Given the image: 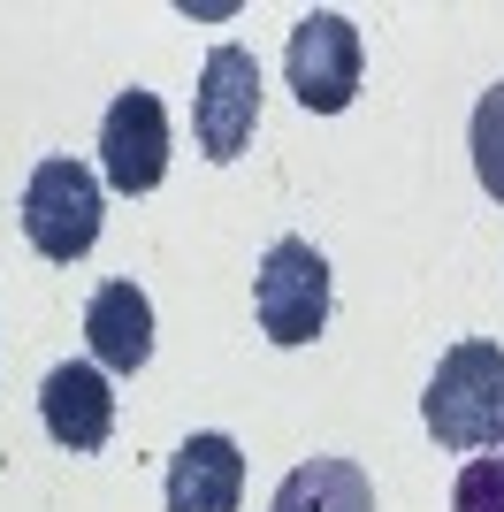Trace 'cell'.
Returning <instances> with one entry per match:
<instances>
[{
  "instance_id": "cell-4",
  "label": "cell",
  "mask_w": 504,
  "mask_h": 512,
  "mask_svg": "<svg viewBox=\"0 0 504 512\" xmlns=\"http://www.w3.org/2000/svg\"><path fill=\"white\" fill-rule=\"evenodd\" d=\"M359 69H367V46H359L352 16L314 8V16L291 23V46H283V77H291L298 107L306 115H344L359 92Z\"/></svg>"
},
{
  "instance_id": "cell-3",
  "label": "cell",
  "mask_w": 504,
  "mask_h": 512,
  "mask_svg": "<svg viewBox=\"0 0 504 512\" xmlns=\"http://www.w3.org/2000/svg\"><path fill=\"white\" fill-rule=\"evenodd\" d=\"M252 314H260V337L283 344V352L321 337V321H329V260H321L314 237H275L260 253Z\"/></svg>"
},
{
  "instance_id": "cell-7",
  "label": "cell",
  "mask_w": 504,
  "mask_h": 512,
  "mask_svg": "<svg viewBox=\"0 0 504 512\" xmlns=\"http://www.w3.org/2000/svg\"><path fill=\"white\" fill-rule=\"evenodd\" d=\"M39 421L62 451H100L115 436V390L92 360H62L39 383Z\"/></svg>"
},
{
  "instance_id": "cell-1",
  "label": "cell",
  "mask_w": 504,
  "mask_h": 512,
  "mask_svg": "<svg viewBox=\"0 0 504 512\" xmlns=\"http://www.w3.org/2000/svg\"><path fill=\"white\" fill-rule=\"evenodd\" d=\"M420 421L443 451H489L504 436V344L459 337L420 390Z\"/></svg>"
},
{
  "instance_id": "cell-11",
  "label": "cell",
  "mask_w": 504,
  "mask_h": 512,
  "mask_svg": "<svg viewBox=\"0 0 504 512\" xmlns=\"http://www.w3.org/2000/svg\"><path fill=\"white\" fill-rule=\"evenodd\" d=\"M474 176H482V192L504 207V85H489L482 100H474Z\"/></svg>"
},
{
  "instance_id": "cell-8",
  "label": "cell",
  "mask_w": 504,
  "mask_h": 512,
  "mask_svg": "<svg viewBox=\"0 0 504 512\" xmlns=\"http://www.w3.org/2000/svg\"><path fill=\"white\" fill-rule=\"evenodd\" d=\"M84 344H92V367L100 375H138L153 360V299L130 276L100 283L84 299Z\"/></svg>"
},
{
  "instance_id": "cell-10",
  "label": "cell",
  "mask_w": 504,
  "mask_h": 512,
  "mask_svg": "<svg viewBox=\"0 0 504 512\" xmlns=\"http://www.w3.org/2000/svg\"><path fill=\"white\" fill-rule=\"evenodd\" d=\"M268 512H375V482L359 459H306L275 482Z\"/></svg>"
},
{
  "instance_id": "cell-9",
  "label": "cell",
  "mask_w": 504,
  "mask_h": 512,
  "mask_svg": "<svg viewBox=\"0 0 504 512\" xmlns=\"http://www.w3.org/2000/svg\"><path fill=\"white\" fill-rule=\"evenodd\" d=\"M237 497H245V451L222 428H199L168 459V512H237Z\"/></svg>"
},
{
  "instance_id": "cell-12",
  "label": "cell",
  "mask_w": 504,
  "mask_h": 512,
  "mask_svg": "<svg viewBox=\"0 0 504 512\" xmlns=\"http://www.w3.org/2000/svg\"><path fill=\"white\" fill-rule=\"evenodd\" d=\"M451 512H504V436L459 467V482H451Z\"/></svg>"
},
{
  "instance_id": "cell-5",
  "label": "cell",
  "mask_w": 504,
  "mask_h": 512,
  "mask_svg": "<svg viewBox=\"0 0 504 512\" xmlns=\"http://www.w3.org/2000/svg\"><path fill=\"white\" fill-rule=\"evenodd\" d=\"M161 176H168V107L161 92L130 85L100 115V184L123 199H146Z\"/></svg>"
},
{
  "instance_id": "cell-2",
  "label": "cell",
  "mask_w": 504,
  "mask_h": 512,
  "mask_svg": "<svg viewBox=\"0 0 504 512\" xmlns=\"http://www.w3.org/2000/svg\"><path fill=\"white\" fill-rule=\"evenodd\" d=\"M100 214H107V184L69 153H46L31 184H23V237L39 260H84L100 245Z\"/></svg>"
},
{
  "instance_id": "cell-6",
  "label": "cell",
  "mask_w": 504,
  "mask_h": 512,
  "mask_svg": "<svg viewBox=\"0 0 504 512\" xmlns=\"http://www.w3.org/2000/svg\"><path fill=\"white\" fill-rule=\"evenodd\" d=\"M252 123H260V62L245 46H214L199 62V100H191L199 153L207 161H237L252 146Z\"/></svg>"
}]
</instances>
